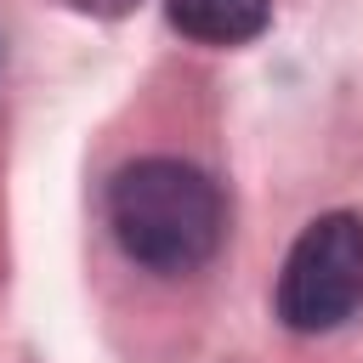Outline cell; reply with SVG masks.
Listing matches in <instances>:
<instances>
[{
  "label": "cell",
  "mask_w": 363,
  "mask_h": 363,
  "mask_svg": "<svg viewBox=\"0 0 363 363\" xmlns=\"http://www.w3.org/2000/svg\"><path fill=\"white\" fill-rule=\"evenodd\" d=\"M164 17L199 45H250L272 23V0H164Z\"/></svg>",
  "instance_id": "cell-3"
},
{
  "label": "cell",
  "mask_w": 363,
  "mask_h": 363,
  "mask_svg": "<svg viewBox=\"0 0 363 363\" xmlns=\"http://www.w3.org/2000/svg\"><path fill=\"white\" fill-rule=\"evenodd\" d=\"M68 11H85V17H125V11H136L142 0H62Z\"/></svg>",
  "instance_id": "cell-4"
},
{
  "label": "cell",
  "mask_w": 363,
  "mask_h": 363,
  "mask_svg": "<svg viewBox=\"0 0 363 363\" xmlns=\"http://www.w3.org/2000/svg\"><path fill=\"white\" fill-rule=\"evenodd\" d=\"M272 306L295 335L340 329L363 306V216L329 210L306 221V233L284 255Z\"/></svg>",
  "instance_id": "cell-2"
},
{
  "label": "cell",
  "mask_w": 363,
  "mask_h": 363,
  "mask_svg": "<svg viewBox=\"0 0 363 363\" xmlns=\"http://www.w3.org/2000/svg\"><path fill=\"white\" fill-rule=\"evenodd\" d=\"M102 204H108L113 244L159 278L199 272L221 250V233H227V204L210 170L170 153L119 164Z\"/></svg>",
  "instance_id": "cell-1"
}]
</instances>
